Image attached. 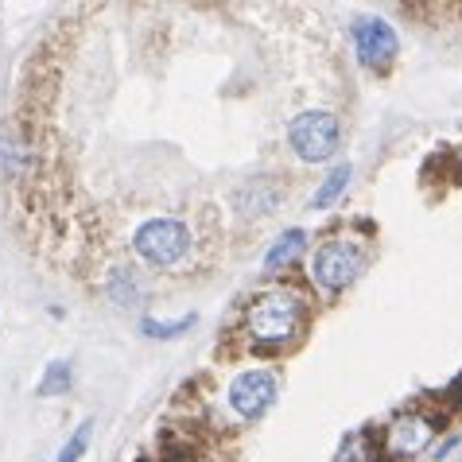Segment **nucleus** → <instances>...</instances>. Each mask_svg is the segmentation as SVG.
<instances>
[{
	"mask_svg": "<svg viewBox=\"0 0 462 462\" xmlns=\"http://www.w3.org/2000/svg\"><path fill=\"white\" fill-rule=\"evenodd\" d=\"M303 323V300L295 291H268L249 307V335L256 342H288Z\"/></svg>",
	"mask_w": 462,
	"mask_h": 462,
	"instance_id": "nucleus-1",
	"label": "nucleus"
},
{
	"mask_svg": "<svg viewBox=\"0 0 462 462\" xmlns=\"http://www.w3.org/2000/svg\"><path fill=\"white\" fill-rule=\"evenodd\" d=\"M133 249L152 268H175L190 249V229L179 217H148L133 234Z\"/></svg>",
	"mask_w": 462,
	"mask_h": 462,
	"instance_id": "nucleus-2",
	"label": "nucleus"
},
{
	"mask_svg": "<svg viewBox=\"0 0 462 462\" xmlns=\"http://www.w3.org/2000/svg\"><path fill=\"white\" fill-rule=\"evenodd\" d=\"M288 140L300 160L323 163L338 152V117L327 109H307L288 125Z\"/></svg>",
	"mask_w": 462,
	"mask_h": 462,
	"instance_id": "nucleus-3",
	"label": "nucleus"
},
{
	"mask_svg": "<svg viewBox=\"0 0 462 462\" xmlns=\"http://www.w3.org/2000/svg\"><path fill=\"white\" fill-rule=\"evenodd\" d=\"M365 268V253L354 245V241H327V245H319L315 256H311V280L323 291H342L350 288L357 276H362Z\"/></svg>",
	"mask_w": 462,
	"mask_h": 462,
	"instance_id": "nucleus-4",
	"label": "nucleus"
},
{
	"mask_svg": "<svg viewBox=\"0 0 462 462\" xmlns=\"http://www.w3.org/2000/svg\"><path fill=\"white\" fill-rule=\"evenodd\" d=\"M350 35H354V51H357V59H362V67H369V70H389L393 67L401 43H396V32H393L389 20L365 16V20L354 23Z\"/></svg>",
	"mask_w": 462,
	"mask_h": 462,
	"instance_id": "nucleus-5",
	"label": "nucleus"
},
{
	"mask_svg": "<svg viewBox=\"0 0 462 462\" xmlns=\"http://www.w3.org/2000/svg\"><path fill=\"white\" fill-rule=\"evenodd\" d=\"M276 393H280V384L268 369H245V374H237L234 384H229V404H234L237 416L256 420L276 404Z\"/></svg>",
	"mask_w": 462,
	"mask_h": 462,
	"instance_id": "nucleus-6",
	"label": "nucleus"
},
{
	"mask_svg": "<svg viewBox=\"0 0 462 462\" xmlns=\"http://www.w3.org/2000/svg\"><path fill=\"white\" fill-rule=\"evenodd\" d=\"M431 439H435V420L408 412V416H401V420L389 423V435H384V451L396 455V458H412V455H420Z\"/></svg>",
	"mask_w": 462,
	"mask_h": 462,
	"instance_id": "nucleus-7",
	"label": "nucleus"
},
{
	"mask_svg": "<svg viewBox=\"0 0 462 462\" xmlns=\"http://www.w3.org/2000/svg\"><path fill=\"white\" fill-rule=\"evenodd\" d=\"M303 245H307V234H303V229H288V234L280 237L273 249H268V256H264V273H280V268H288L295 256L303 253Z\"/></svg>",
	"mask_w": 462,
	"mask_h": 462,
	"instance_id": "nucleus-8",
	"label": "nucleus"
},
{
	"mask_svg": "<svg viewBox=\"0 0 462 462\" xmlns=\"http://www.w3.org/2000/svg\"><path fill=\"white\" fill-rule=\"evenodd\" d=\"M350 175H354V168H350V163H338V168H335V171H330V175L323 179V187L315 190L311 207H315V210H327L330 202H335V199L342 195V190H346V183H350Z\"/></svg>",
	"mask_w": 462,
	"mask_h": 462,
	"instance_id": "nucleus-9",
	"label": "nucleus"
},
{
	"mask_svg": "<svg viewBox=\"0 0 462 462\" xmlns=\"http://www.w3.org/2000/svg\"><path fill=\"white\" fill-rule=\"evenodd\" d=\"M190 327H195V315H183V319H175V323H160V319H144V323H140V330H144L148 338H175Z\"/></svg>",
	"mask_w": 462,
	"mask_h": 462,
	"instance_id": "nucleus-10",
	"label": "nucleus"
},
{
	"mask_svg": "<svg viewBox=\"0 0 462 462\" xmlns=\"http://www.w3.org/2000/svg\"><path fill=\"white\" fill-rule=\"evenodd\" d=\"M67 384H70V365L67 362H51L47 377L40 381V396H51L55 389H67Z\"/></svg>",
	"mask_w": 462,
	"mask_h": 462,
	"instance_id": "nucleus-11",
	"label": "nucleus"
},
{
	"mask_svg": "<svg viewBox=\"0 0 462 462\" xmlns=\"http://www.w3.org/2000/svg\"><path fill=\"white\" fill-rule=\"evenodd\" d=\"M89 428H94V423H82V428L70 435V443L59 451V462H82V455H86V443H89Z\"/></svg>",
	"mask_w": 462,
	"mask_h": 462,
	"instance_id": "nucleus-12",
	"label": "nucleus"
}]
</instances>
